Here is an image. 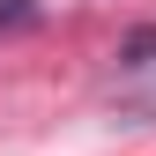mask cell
I'll list each match as a JSON object with an SVG mask.
<instances>
[{"label": "cell", "mask_w": 156, "mask_h": 156, "mask_svg": "<svg viewBox=\"0 0 156 156\" xmlns=\"http://www.w3.org/2000/svg\"><path fill=\"white\" fill-rule=\"evenodd\" d=\"M37 23H45L37 0H0V30H37Z\"/></svg>", "instance_id": "cell-1"}, {"label": "cell", "mask_w": 156, "mask_h": 156, "mask_svg": "<svg viewBox=\"0 0 156 156\" xmlns=\"http://www.w3.org/2000/svg\"><path fill=\"white\" fill-rule=\"evenodd\" d=\"M119 60H126V67H149V60H156V30H134V37H119Z\"/></svg>", "instance_id": "cell-2"}]
</instances>
